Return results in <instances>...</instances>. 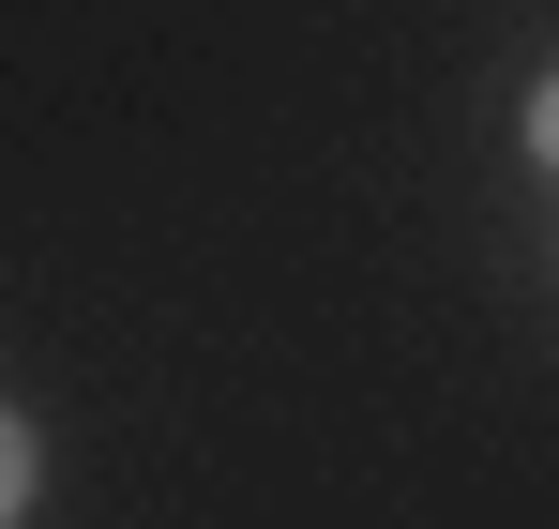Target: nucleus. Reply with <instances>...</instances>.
<instances>
[{"label":"nucleus","instance_id":"1","mask_svg":"<svg viewBox=\"0 0 559 529\" xmlns=\"http://www.w3.org/2000/svg\"><path fill=\"white\" fill-rule=\"evenodd\" d=\"M31 515V424H15V409H0V529Z\"/></svg>","mask_w":559,"mask_h":529},{"label":"nucleus","instance_id":"2","mask_svg":"<svg viewBox=\"0 0 559 529\" xmlns=\"http://www.w3.org/2000/svg\"><path fill=\"white\" fill-rule=\"evenodd\" d=\"M530 152H545V167H559V77L530 91Z\"/></svg>","mask_w":559,"mask_h":529}]
</instances>
